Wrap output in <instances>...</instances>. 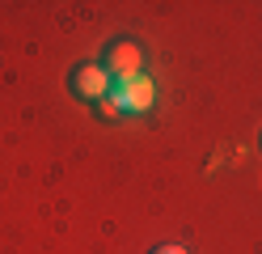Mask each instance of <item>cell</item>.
Here are the masks:
<instances>
[{
  "instance_id": "cell-1",
  "label": "cell",
  "mask_w": 262,
  "mask_h": 254,
  "mask_svg": "<svg viewBox=\"0 0 262 254\" xmlns=\"http://www.w3.org/2000/svg\"><path fill=\"white\" fill-rule=\"evenodd\" d=\"M106 97L119 106V114H123V110L144 114V110H152L157 89H152V81L144 76V72H127V76H114V81H110V93H106Z\"/></svg>"
},
{
  "instance_id": "cell-2",
  "label": "cell",
  "mask_w": 262,
  "mask_h": 254,
  "mask_svg": "<svg viewBox=\"0 0 262 254\" xmlns=\"http://www.w3.org/2000/svg\"><path fill=\"white\" fill-rule=\"evenodd\" d=\"M110 81H114V76L106 72L102 64H80L68 85H72V93H76L80 102H102V97L110 93Z\"/></svg>"
},
{
  "instance_id": "cell-3",
  "label": "cell",
  "mask_w": 262,
  "mask_h": 254,
  "mask_svg": "<svg viewBox=\"0 0 262 254\" xmlns=\"http://www.w3.org/2000/svg\"><path fill=\"white\" fill-rule=\"evenodd\" d=\"M140 64H144V55H140V47L131 43V38H123V43H110L106 60H102V68H106L110 76H127V72H140Z\"/></svg>"
},
{
  "instance_id": "cell-4",
  "label": "cell",
  "mask_w": 262,
  "mask_h": 254,
  "mask_svg": "<svg viewBox=\"0 0 262 254\" xmlns=\"http://www.w3.org/2000/svg\"><path fill=\"white\" fill-rule=\"evenodd\" d=\"M97 110H102V119H119V106H114L110 97H102V102H97Z\"/></svg>"
},
{
  "instance_id": "cell-5",
  "label": "cell",
  "mask_w": 262,
  "mask_h": 254,
  "mask_svg": "<svg viewBox=\"0 0 262 254\" xmlns=\"http://www.w3.org/2000/svg\"><path fill=\"white\" fill-rule=\"evenodd\" d=\"M152 254H190V250H182V246H157Z\"/></svg>"
}]
</instances>
